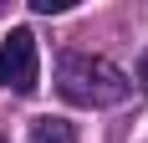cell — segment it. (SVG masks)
Here are the masks:
<instances>
[{
    "instance_id": "5b68a950",
    "label": "cell",
    "mask_w": 148,
    "mask_h": 143,
    "mask_svg": "<svg viewBox=\"0 0 148 143\" xmlns=\"http://www.w3.org/2000/svg\"><path fill=\"white\" fill-rule=\"evenodd\" d=\"M138 82L148 87V51H143V56H138Z\"/></svg>"
},
{
    "instance_id": "3957f363",
    "label": "cell",
    "mask_w": 148,
    "mask_h": 143,
    "mask_svg": "<svg viewBox=\"0 0 148 143\" xmlns=\"http://www.w3.org/2000/svg\"><path fill=\"white\" fill-rule=\"evenodd\" d=\"M31 143H77V123H66V118H36L31 123Z\"/></svg>"
},
{
    "instance_id": "277c9868",
    "label": "cell",
    "mask_w": 148,
    "mask_h": 143,
    "mask_svg": "<svg viewBox=\"0 0 148 143\" xmlns=\"http://www.w3.org/2000/svg\"><path fill=\"white\" fill-rule=\"evenodd\" d=\"M31 10L36 15H61V10H72V0H31Z\"/></svg>"
},
{
    "instance_id": "7a4b0ae2",
    "label": "cell",
    "mask_w": 148,
    "mask_h": 143,
    "mask_svg": "<svg viewBox=\"0 0 148 143\" xmlns=\"http://www.w3.org/2000/svg\"><path fill=\"white\" fill-rule=\"evenodd\" d=\"M41 82V56H36V36L26 26H15L5 41H0V87H10V92H36Z\"/></svg>"
},
{
    "instance_id": "8992f818",
    "label": "cell",
    "mask_w": 148,
    "mask_h": 143,
    "mask_svg": "<svg viewBox=\"0 0 148 143\" xmlns=\"http://www.w3.org/2000/svg\"><path fill=\"white\" fill-rule=\"evenodd\" d=\"M0 143H5V138H0Z\"/></svg>"
},
{
    "instance_id": "6da1fadb",
    "label": "cell",
    "mask_w": 148,
    "mask_h": 143,
    "mask_svg": "<svg viewBox=\"0 0 148 143\" xmlns=\"http://www.w3.org/2000/svg\"><path fill=\"white\" fill-rule=\"evenodd\" d=\"M56 87H61V97L77 102V107H118V102L128 97V77H123V67H112L107 56H87V51L61 56Z\"/></svg>"
}]
</instances>
